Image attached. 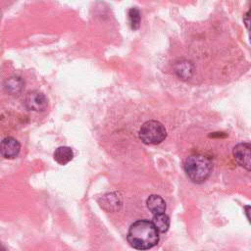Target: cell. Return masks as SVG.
Masks as SVG:
<instances>
[{"instance_id":"1","label":"cell","mask_w":251,"mask_h":251,"mask_svg":"<svg viewBox=\"0 0 251 251\" xmlns=\"http://www.w3.org/2000/svg\"><path fill=\"white\" fill-rule=\"evenodd\" d=\"M129 245L137 250H147L154 247L159 242V232L148 220H139L134 222L126 236Z\"/></svg>"},{"instance_id":"2","label":"cell","mask_w":251,"mask_h":251,"mask_svg":"<svg viewBox=\"0 0 251 251\" xmlns=\"http://www.w3.org/2000/svg\"><path fill=\"white\" fill-rule=\"evenodd\" d=\"M211 160L202 154L189 156L184 163V170L188 178L194 183L204 182L212 172Z\"/></svg>"},{"instance_id":"9","label":"cell","mask_w":251,"mask_h":251,"mask_svg":"<svg viewBox=\"0 0 251 251\" xmlns=\"http://www.w3.org/2000/svg\"><path fill=\"white\" fill-rule=\"evenodd\" d=\"M53 157L59 165H66L74 158V152L72 148L68 146H60L57 149H55Z\"/></svg>"},{"instance_id":"5","label":"cell","mask_w":251,"mask_h":251,"mask_svg":"<svg viewBox=\"0 0 251 251\" xmlns=\"http://www.w3.org/2000/svg\"><path fill=\"white\" fill-rule=\"evenodd\" d=\"M232 154L236 162L247 171H250L251 166V146L248 142L238 143L234 146Z\"/></svg>"},{"instance_id":"3","label":"cell","mask_w":251,"mask_h":251,"mask_svg":"<svg viewBox=\"0 0 251 251\" xmlns=\"http://www.w3.org/2000/svg\"><path fill=\"white\" fill-rule=\"evenodd\" d=\"M166 136L165 126L157 121H147L139 129V138L145 144H159Z\"/></svg>"},{"instance_id":"14","label":"cell","mask_w":251,"mask_h":251,"mask_svg":"<svg viewBox=\"0 0 251 251\" xmlns=\"http://www.w3.org/2000/svg\"><path fill=\"white\" fill-rule=\"evenodd\" d=\"M249 209H250V206H246V207H245V214H246L248 220L250 219V218H249Z\"/></svg>"},{"instance_id":"6","label":"cell","mask_w":251,"mask_h":251,"mask_svg":"<svg viewBox=\"0 0 251 251\" xmlns=\"http://www.w3.org/2000/svg\"><path fill=\"white\" fill-rule=\"evenodd\" d=\"M20 150H21L20 142L12 136L5 137L0 142V154L6 159L16 158L19 155Z\"/></svg>"},{"instance_id":"15","label":"cell","mask_w":251,"mask_h":251,"mask_svg":"<svg viewBox=\"0 0 251 251\" xmlns=\"http://www.w3.org/2000/svg\"><path fill=\"white\" fill-rule=\"evenodd\" d=\"M1 249H5V248L2 245H0V251H1Z\"/></svg>"},{"instance_id":"13","label":"cell","mask_w":251,"mask_h":251,"mask_svg":"<svg viewBox=\"0 0 251 251\" xmlns=\"http://www.w3.org/2000/svg\"><path fill=\"white\" fill-rule=\"evenodd\" d=\"M243 21H244V23H245L246 27L248 28V26H249V12H247V13L244 15V17H243Z\"/></svg>"},{"instance_id":"7","label":"cell","mask_w":251,"mask_h":251,"mask_svg":"<svg viewBox=\"0 0 251 251\" xmlns=\"http://www.w3.org/2000/svg\"><path fill=\"white\" fill-rule=\"evenodd\" d=\"M99 204L101 208L108 212L116 211L120 208L122 201L120 199V196L117 193H108L103 195L99 199Z\"/></svg>"},{"instance_id":"12","label":"cell","mask_w":251,"mask_h":251,"mask_svg":"<svg viewBox=\"0 0 251 251\" xmlns=\"http://www.w3.org/2000/svg\"><path fill=\"white\" fill-rule=\"evenodd\" d=\"M128 21L130 27L132 29H137L140 25V21H141V14L140 11L137 8H131L128 11Z\"/></svg>"},{"instance_id":"11","label":"cell","mask_w":251,"mask_h":251,"mask_svg":"<svg viewBox=\"0 0 251 251\" xmlns=\"http://www.w3.org/2000/svg\"><path fill=\"white\" fill-rule=\"evenodd\" d=\"M152 224L154 225L158 232H166L170 226V219L165 213L156 214L153 216Z\"/></svg>"},{"instance_id":"4","label":"cell","mask_w":251,"mask_h":251,"mask_svg":"<svg viewBox=\"0 0 251 251\" xmlns=\"http://www.w3.org/2000/svg\"><path fill=\"white\" fill-rule=\"evenodd\" d=\"M24 105L25 106L26 109L30 111L42 112L47 108L48 100L42 92L38 90H33V91H29L25 95L24 99Z\"/></svg>"},{"instance_id":"8","label":"cell","mask_w":251,"mask_h":251,"mask_svg":"<svg viewBox=\"0 0 251 251\" xmlns=\"http://www.w3.org/2000/svg\"><path fill=\"white\" fill-rule=\"evenodd\" d=\"M147 208L154 214H162L166 210V202L165 200L156 194L150 195L146 200Z\"/></svg>"},{"instance_id":"10","label":"cell","mask_w":251,"mask_h":251,"mask_svg":"<svg viewBox=\"0 0 251 251\" xmlns=\"http://www.w3.org/2000/svg\"><path fill=\"white\" fill-rule=\"evenodd\" d=\"M25 82L20 76H11L4 82V89L10 94H18L24 88Z\"/></svg>"}]
</instances>
